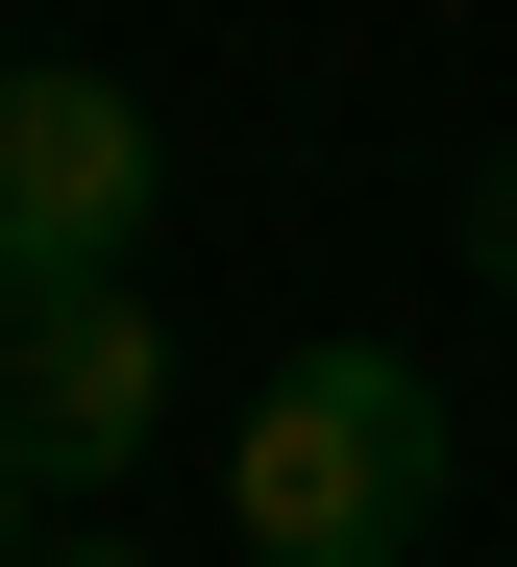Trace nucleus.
I'll use <instances>...</instances> for the list:
<instances>
[{
  "instance_id": "nucleus-1",
  "label": "nucleus",
  "mask_w": 517,
  "mask_h": 567,
  "mask_svg": "<svg viewBox=\"0 0 517 567\" xmlns=\"http://www.w3.org/2000/svg\"><path fill=\"white\" fill-rule=\"evenodd\" d=\"M444 468H468V420L420 346H296L223 444V518H247V567H420Z\"/></svg>"
},
{
  "instance_id": "nucleus-2",
  "label": "nucleus",
  "mask_w": 517,
  "mask_h": 567,
  "mask_svg": "<svg viewBox=\"0 0 517 567\" xmlns=\"http://www.w3.org/2000/svg\"><path fill=\"white\" fill-rule=\"evenodd\" d=\"M148 420H173V321L124 297V247L0 271V468H25V494H99Z\"/></svg>"
},
{
  "instance_id": "nucleus-3",
  "label": "nucleus",
  "mask_w": 517,
  "mask_h": 567,
  "mask_svg": "<svg viewBox=\"0 0 517 567\" xmlns=\"http://www.w3.org/2000/svg\"><path fill=\"white\" fill-rule=\"evenodd\" d=\"M124 223H148V100L74 74V50H25V74H0V271L124 247Z\"/></svg>"
},
{
  "instance_id": "nucleus-4",
  "label": "nucleus",
  "mask_w": 517,
  "mask_h": 567,
  "mask_svg": "<svg viewBox=\"0 0 517 567\" xmlns=\"http://www.w3.org/2000/svg\"><path fill=\"white\" fill-rule=\"evenodd\" d=\"M468 271H517V148H493V198H468Z\"/></svg>"
}]
</instances>
